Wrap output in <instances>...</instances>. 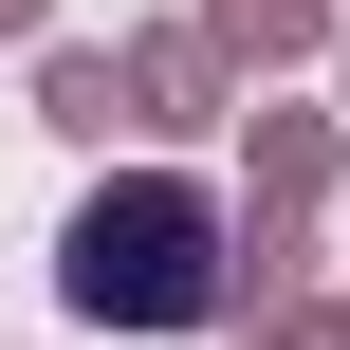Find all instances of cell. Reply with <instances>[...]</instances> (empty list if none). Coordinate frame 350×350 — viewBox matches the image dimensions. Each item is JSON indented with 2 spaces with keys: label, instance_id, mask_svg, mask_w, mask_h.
Returning a JSON list of instances; mask_svg holds the SVG:
<instances>
[{
  "label": "cell",
  "instance_id": "cell-1",
  "mask_svg": "<svg viewBox=\"0 0 350 350\" xmlns=\"http://www.w3.org/2000/svg\"><path fill=\"white\" fill-rule=\"evenodd\" d=\"M203 258H221V221H203L185 185H129V203H92V221H74V295H92V314H148V332L221 295Z\"/></svg>",
  "mask_w": 350,
  "mask_h": 350
}]
</instances>
